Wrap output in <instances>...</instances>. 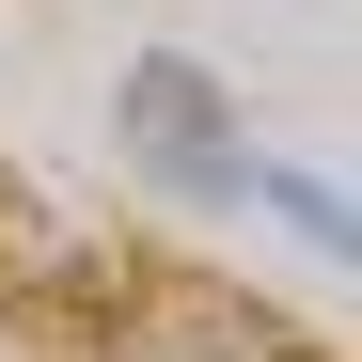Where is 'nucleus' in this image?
<instances>
[{
    "label": "nucleus",
    "instance_id": "1",
    "mask_svg": "<svg viewBox=\"0 0 362 362\" xmlns=\"http://www.w3.org/2000/svg\"><path fill=\"white\" fill-rule=\"evenodd\" d=\"M127 142H142L158 173H189V189H205V173H236V127H221L205 64H173V47H158V64H127Z\"/></svg>",
    "mask_w": 362,
    "mask_h": 362
}]
</instances>
